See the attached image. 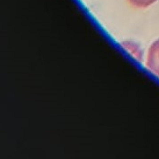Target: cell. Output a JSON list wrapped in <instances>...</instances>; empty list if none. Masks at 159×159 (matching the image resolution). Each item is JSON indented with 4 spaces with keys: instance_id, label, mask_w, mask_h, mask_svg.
Masks as SVG:
<instances>
[{
    "instance_id": "6da1fadb",
    "label": "cell",
    "mask_w": 159,
    "mask_h": 159,
    "mask_svg": "<svg viewBox=\"0 0 159 159\" xmlns=\"http://www.w3.org/2000/svg\"><path fill=\"white\" fill-rule=\"evenodd\" d=\"M147 67L159 77V39L150 45L147 55Z\"/></svg>"
},
{
    "instance_id": "7a4b0ae2",
    "label": "cell",
    "mask_w": 159,
    "mask_h": 159,
    "mask_svg": "<svg viewBox=\"0 0 159 159\" xmlns=\"http://www.w3.org/2000/svg\"><path fill=\"white\" fill-rule=\"evenodd\" d=\"M122 46L133 57L137 59V60H139V61L141 60V58H142V51H141L140 45H138V44H136L134 41L127 40V41H124L122 43Z\"/></svg>"
},
{
    "instance_id": "3957f363",
    "label": "cell",
    "mask_w": 159,
    "mask_h": 159,
    "mask_svg": "<svg viewBox=\"0 0 159 159\" xmlns=\"http://www.w3.org/2000/svg\"><path fill=\"white\" fill-rule=\"evenodd\" d=\"M130 5L136 8H146L150 7L157 0H128Z\"/></svg>"
}]
</instances>
